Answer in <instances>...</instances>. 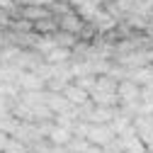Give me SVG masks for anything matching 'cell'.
Here are the masks:
<instances>
[{"instance_id":"6da1fadb","label":"cell","mask_w":153,"mask_h":153,"mask_svg":"<svg viewBox=\"0 0 153 153\" xmlns=\"http://www.w3.org/2000/svg\"><path fill=\"white\" fill-rule=\"evenodd\" d=\"M114 136H117V134L112 131L109 122H107V124H90V129H88V134H85L88 143H95V146H105V143H109Z\"/></svg>"},{"instance_id":"7a4b0ae2","label":"cell","mask_w":153,"mask_h":153,"mask_svg":"<svg viewBox=\"0 0 153 153\" xmlns=\"http://www.w3.org/2000/svg\"><path fill=\"white\" fill-rule=\"evenodd\" d=\"M117 95H119V102H136L141 97V88L134 80L124 78V80L117 83Z\"/></svg>"},{"instance_id":"3957f363","label":"cell","mask_w":153,"mask_h":153,"mask_svg":"<svg viewBox=\"0 0 153 153\" xmlns=\"http://www.w3.org/2000/svg\"><path fill=\"white\" fill-rule=\"evenodd\" d=\"M59 20V29H63V32H71V34H80V29H83V25H85V20L78 15V12H66V15H61V17H56Z\"/></svg>"},{"instance_id":"277c9868","label":"cell","mask_w":153,"mask_h":153,"mask_svg":"<svg viewBox=\"0 0 153 153\" xmlns=\"http://www.w3.org/2000/svg\"><path fill=\"white\" fill-rule=\"evenodd\" d=\"M44 105L53 112V114H61V112H68L73 105L66 100V95L63 92H51V90H46V97H44Z\"/></svg>"},{"instance_id":"5b68a950","label":"cell","mask_w":153,"mask_h":153,"mask_svg":"<svg viewBox=\"0 0 153 153\" xmlns=\"http://www.w3.org/2000/svg\"><path fill=\"white\" fill-rule=\"evenodd\" d=\"M114 114H117V109L114 107H107V105H95L92 109H90V114H88V119L85 122H90V124H107Z\"/></svg>"},{"instance_id":"8992f818","label":"cell","mask_w":153,"mask_h":153,"mask_svg":"<svg viewBox=\"0 0 153 153\" xmlns=\"http://www.w3.org/2000/svg\"><path fill=\"white\" fill-rule=\"evenodd\" d=\"M90 100L95 105H107V107H117L119 105V95L117 90H90Z\"/></svg>"},{"instance_id":"52a82bcc","label":"cell","mask_w":153,"mask_h":153,"mask_svg":"<svg viewBox=\"0 0 153 153\" xmlns=\"http://www.w3.org/2000/svg\"><path fill=\"white\" fill-rule=\"evenodd\" d=\"M56 29H59L56 15H46V17H39V20L32 22V32H36V34H53Z\"/></svg>"},{"instance_id":"ba28073f","label":"cell","mask_w":153,"mask_h":153,"mask_svg":"<svg viewBox=\"0 0 153 153\" xmlns=\"http://www.w3.org/2000/svg\"><path fill=\"white\" fill-rule=\"evenodd\" d=\"M129 80H134L139 88L141 85H148L153 80V66L146 63V66H139V68H129Z\"/></svg>"},{"instance_id":"9c48e42d","label":"cell","mask_w":153,"mask_h":153,"mask_svg":"<svg viewBox=\"0 0 153 153\" xmlns=\"http://www.w3.org/2000/svg\"><path fill=\"white\" fill-rule=\"evenodd\" d=\"M63 95H66V100L71 102V105H83L90 95H88V90H83L80 85H75V83H66V88L61 90Z\"/></svg>"},{"instance_id":"30bf717a","label":"cell","mask_w":153,"mask_h":153,"mask_svg":"<svg viewBox=\"0 0 153 153\" xmlns=\"http://www.w3.org/2000/svg\"><path fill=\"white\" fill-rule=\"evenodd\" d=\"M44 61L46 63H66V61H71V49L53 46L49 53H44Z\"/></svg>"},{"instance_id":"8fae6325","label":"cell","mask_w":153,"mask_h":153,"mask_svg":"<svg viewBox=\"0 0 153 153\" xmlns=\"http://www.w3.org/2000/svg\"><path fill=\"white\" fill-rule=\"evenodd\" d=\"M73 136V134H71V129H63V126H51V131H49V143H56V146H66V141Z\"/></svg>"},{"instance_id":"7c38bea8","label":"cell","mask_w":153,"mask_h":153,"mask_svg":"<svg viewBox=\"0 0 153 153\" xmlns=\"http://www.w3.org/2000/svg\"><path fill=\"white\" fill-rule=\"evenodd\" d=\"M51 36H53L56 46H63V49H73L75 42H78V34H71V32H63V29H56Z\"/></svg>"},{"instance_id":"4fadbf2b","label":"cell","mask_w":153,"mask_h":153,"mask_svg":"<svg viewBox=\"0 0 153 153\" xmlns=\"http://www.w3.org/2000/svg\"><path fill=\"white\" fill-rule=\"evenodd\" d=\"M0 153H29V146L22 143L20 139H15V136H7V141L3 143V151Z\"/></svg>"},{"instance_id":"5bb4252c","label":"cell","mask_w":153,"mask_h":153,"mask_svg":"<svg viewBox=\"0 0 153 153\" xmlns=\"http://www.w3.org/2000/svg\"><path fill=\"white\" fill-rule=\"evenodd\" d=\"M17 126H20V119L15 117V114H5V117H0V131L7 134V136H12V134L17 131Z\"/></svg>"},{"instance_id":"9a60e30c","label":"cell","mask_w":153,"mask_h":153,"mask_svg":"<svg viewBox=\"0 0 153 153\" xmlns=\"http://www.w3.org/2000/svg\"><path fill=\"white\" fill-rule=\"evenodd\" d=\"M20 88H17V83H0V95L7 100V102H15L17 97H20Z\"/></svg>"},{"instance_id":"2e32d148","label":"cell","mask_w":153,"mask_h":153,"mask_svg":"<svg viewBox=\"0 0 153 153\" xmlns=\"http://www.w3.org/2000/svg\"><path fill=\"white\" fill-rule=\"evenodd\" d=\"M85 146H88V139H83V136H71V139L66 141L68 153H83Z\"/></svg>"},{"instance_id":"e0dca14e","label":"cell","mask_w":153,"mask_h":153,"mask_svg":"<svg viewBox=\"0 0 153 153\" xmlns=\"http://www.w3.org/2000/svg\"><path fill=\"white\" fill-rule=\"evenodd\" d=\"M95 78H97V75H95V73H88V75H78V78H75V85H80L83 90H92L95 88Z\"/></svg>"},{"instance_id":"ac0fdd59","label":"cell","mask_w":153,"mask_h":153,"mask_svg":"<svg viewBox=\"0 0 153 153\" xmlns=\"http://www.w3.org/2000/svg\"><path fill=\"white\" fill-rule=\"evenodd\" d=\"M124 153H148V151H146V143H143L141 139H136L134 143H129V146L124 148Z\"/></svg>"},{"instance_id":"d6986e66","label":"cell","mask_w":153,"mask_h":153,"mask_svg":"<svg viewBox=\"0 0 153 153\" xmlns=\"http://www.w3.org/2000/svg\"><path fill=\"white\" fill-rule=\"evenodd\" d=\"M83 153H102V146H95V143H88Z\"/></svg>"},{"instance_id":"ffe728a7","label":"cell","mask_w":153,"mask_h":153,"mask_svg":"<svg viewBox=\"0 0 153 153\" xmlns=\"http://www.w3.org/2000/svg\"><path fill=\"white\" fill-rule=\"evenodd\" d=\"M29 3H32V5H44V7H49L53 0H29Z\"/></svg>"},{"instance_id":"44dd1931","label":"cell","mask_w":153,"mask_h":153,"mask_svg":"<svg viewBox=\"0 0 153 153\" xmlns=\"http://www.w3.org/2000/svg\"><path fill=\"white\" fill-rule=\"evenodd\" d=\"M7 141V134H3V131H0V151H3V143Z\"/></svg>"},{"instance_id":"7402d4cb","label":"cell","mask_w":153,"mask_h":153,"mask_svg":"<svg viewBox=\"0 0 153 153\" xmlns=\"http://www.w3.org/2000/svg\"><path fill=\"white\" fill-rule=\"evenodd\" d=\"M151 117H153V112H151Z\"/></svg>"}]
</instances>
